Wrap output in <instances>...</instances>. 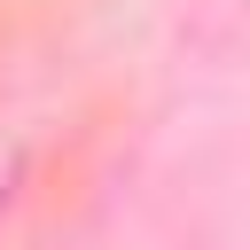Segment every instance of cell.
Wrapping results in <instances>:
<instances>
[{"mask_svg":"<svg viewBox=\"0 0 250 250\" xmlns=\"http://www.w3.org/2000/svg\"><path fill=\"white\" fill-rule=\"evenodd\" d=\"M8 188H16V148L0 141V203H8Z\"/></svg>","mask_w":250,"mask_h":250,"instance_id":"cell-1","label":"cell"}]
</instances>
